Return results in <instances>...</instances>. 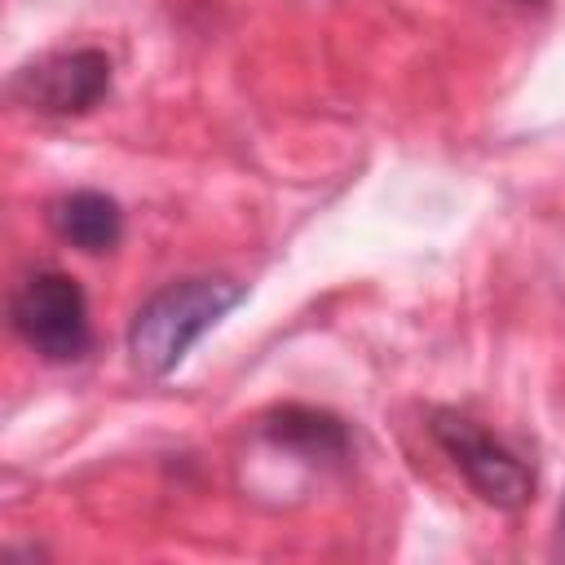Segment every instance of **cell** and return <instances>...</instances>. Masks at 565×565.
Returning <instances> with one entry per match:
<instances>
[{
  "label": "cell",
  "instance_id": "cell-1",
  "mask_svg": "<svg viewBox=\"0 0 565 565\" xmlns=\"http://www.w3.org/2000/svg\"><path fill=\"white\" fill-rule=\"evenodd\" d=\"M247 300V287L238 278H216V274H194V278H172L159 291H150L132 322H128V358L141 375L163 380L172 375L185 353L230 313Z\"/></svg>",
  "mask_w": 565,
  "mask_h": 565
},
{
  "label": "cell",
  "instance_id": "cell-2",
  "mask_svg": "<svg viewBox=\"0 0 565 565\" xmlns=\"http://www.w3.org/2000/svg\"><path fill=\"white\" fill-rule=\"evenodd\" d=\"M9 327L44 362H79L93 349L88 296L66 269L53 265L22 274L9 296Z\"/></svg>",
  "mask_w": 565,
  "mask_h": 565
},
{
  "label": "cell",
  "instance_id": "cell-3",
  "mask_svg": "<svg viewBox=\"0 0 565 565\" xmlns=\"http://www.w3.org/2000/svg\"><path fill=\"white\" fill-rule=\"evenodd\" d=\"M428 433L481 503H490L499 512H516L534 499L530 459H521L503 437H494L472 415H463L455 406H433L428 411Z\"/></svg>",
  "mask_w": 565,
  "mask_h": 565
},
{
  "label": "cell",
  "instance_id": "cell-4",
  "mask_svg": "<svg viewBox=\"0 0 565 565\" xmlns=\"http://www.w3.org/2000/svg\"><path fill=\"white\" fill-rule=\"evenodd\" d=\"M115 84V62L93 49H49L31 62H22L9 75V97L35 115L49 119H71V115H88L110 97Z\"/></svg>",
  "mask_w": 565,
  "mask_h": 565
},
{
  "label": "cell",
  "instance_id": "cell-5",
  "mask_svg": "<svg viewBox=\"0 0 565 565\" xmlns=\"http://www.w3.org/2000/svg\"><path fill=\"white\" fill-rule=\"evenodd\" d=\"M260 437L274 446V450H287L305 463H344L353 455V433L340 415L331 411H318V406H300V402H287V406H274L265 419H260Z\"/></svg>",
  "mask_w": 565,
  "mask_h": 565
},
{
  "label": "cell",
  "instance_id": "cell-6",
  "mask_svg": "<svg viewBox=\"0 0 565 565\" xmlns=\"http://www.w3.org/2000/svg\"><path fill=\"white\" fill-rule=\"evenodd\" d=\"M44 221L57 243L84 252V256H106L124 238V212L106 190H66L49 199Z\"/></svg>",
  "mask_w": 565,
  "mask_h": 565
},
{
  "label": "cell",
  "instance_id": "cell-7",
  "mask_svg": "<svg viewBox=\"0 0 565 565\" xmlns=\"http://www.w3.org/2000/svg\"><path fill=\"white\" fill-rule=\"evenodd\" d=\"M552 561H565V494H561V508H556V525H552V547H547Z\"/></svg>",
  "mask_w": 565,
  "mask_h": 565
}]
</instances>
